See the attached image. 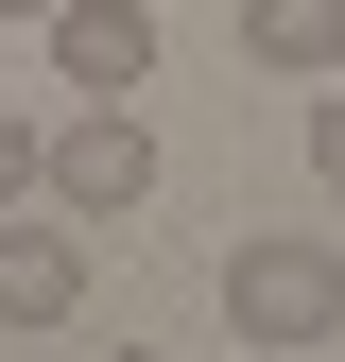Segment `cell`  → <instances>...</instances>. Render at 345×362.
Wrapping results in <instances>:
<instances>
[{
	"mask_svg": "<svg viewBox=\"0 0 345 362\" xmlns=\"http://www.w3.org/2000/svg\"><path fill=\"white\" fill-rule=\"evenodd\" d=\"M225 328L276 345V362H311V345L345 328V242H328V224H259V242H225Z\"/></svg>",
	"mask_w": 345,
	"mask_h": 362,
	"instance_id": "6da1fadb",
	"label": "cell"
},
{
	"mask_svg": "<svg viewBox=\"0 0 345 362\" xmlns=\"http://www.w3.org/2000/svg\"><path fill=\"white\" fill-rule=\"evenodd\" d=\"M35 190H52L69 224H139L156 207V121L139 104H69L52 139H35Z\"/></svg>",
	"mask_w": 345,
	"mask_h": 362,
	"instance_id": "7a4b0ae2",
	"label": "cell"
},
{
	"mask_svg": "<svg viewBox=\"0 0 345 362\" xmlns=\"http://www.w3.org/2000/svg\"><path fill=\"white\" fill-rule=\"evenodd\" d=\"M35 35H52V69L86 86V104H139V86H156V18H139V0H52Z\"/></svg>",
	"mask_w": 345,
	"mask_h": 362,
	"instance_id": "3957f363",
	"label": "cell"
},
{
	"mask_svg": "<svg viewBox=\"0 0 345 362\" xmlns=\"http://www.w3.org/2000/svg\"><path fill=\"white\" fill-rule=\"evenodd\" d=\"M86 310V224H18L0 207V328H69Z\"/></svg>",
	"mask_w": 345,
	"mask_h": 362,
	"instance_id": "277c9868",
	"label": "cell"
},
{
	"mask_svg": "<svg viewBox=\"0 0 345 362\" xmlns=\"http://www.w3.org/2000/svg\"><path fill=\"white\" fill-rule=\"evenodd\" d=\"M242 52L276 69V86H328L345 69V0H242Z\"/></svg>",
	"mask_w": 345,
	"mask_h": 362,
	"instance_id": "5b68a950",
	"label": "cell"
},
{
	"mask_svg": "<svg viewBox=\"0 0 345 362\" xmlns=\"http://www.w3.org/2000/svg\"><path fill=\"white\" fill-rule=\"evenodd\" d=\"M0 207H35V121H0Z\"/></svg>",
	"mask_w": 345,
	"mask_h": 362,
	"instance_id": "8992f818",
	"label": "cell"
},
{
	"mask_svg": "<svg viewBox=\"0 0 345 362\" xmlns=\"http://www.w3.org/2000/svg\"><path fill=\"white\" fill-rule=\"evenodd\" d=\"M311 173H328V190H345V86H328V104H311Z\"/></svg>",
	"mask_w": 345,
	"mask_h": 362,
	"instance_id": "52a82bcc",
	"label": "cell"
},
{
	"mask_svg": "<svg viewBox=\"0 0 345 362\" xmlns=\"http://www.w3.org/2000/svg\"><path fill=\"white\" fill-rule=\"evenodd\" d=\"M0 18H52V0H0Z\"/></svg>",
	"mask_w": 345,
	"mask_h": 362,
	"instance_id": "ba28073f",
	"label": "cell"
},
{
	"mask_svg": "<svg viewBox=\"0 0 345 362\" xmlns=\"http://www.w3.org/2000/svg\"><path fill=\"white\" fill-rule=\"evenodd\" d=\"M121 362H156V345H121Z\"/></svg>",
	"mask_w": 345,
	"mask_h": 362,
	"instance_id": "9c48e42d",
	"label": "cell"
},
{
	"mask_svg": "<svg viewBox=\"0 0 345 362\" xmlns=\"http://www.w3.org/2000/svg\"><path fill=\"white\" fill-rule=\"evenodd\" d=\"M259 362H276V345H259Z\"/></svg>",
	"mask_w": 345,
	"mask_h": 362,
	"instance_id": "30bf717a",
	"label": "cell"
}]
</instances>
